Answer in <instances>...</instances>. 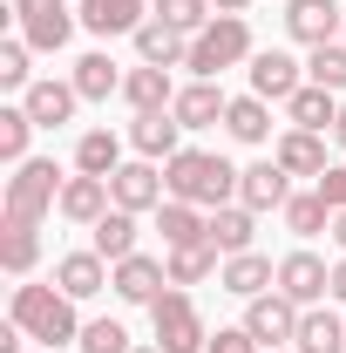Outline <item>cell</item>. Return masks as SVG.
Instances as JSON below:
<instances>
[{"instance_id":"cell-9","label":"cell","mask_w":346,"mask_h":353,"mask_svg":"<svg viewBox=\"0 0 346 353\" xmlns=\"http://www.w3.org/2000/svg\"><path fill=\"white\" fill-rule=\"evenodd\" d=\"M278 292H285L292 306H326V292H333V265L319 259L312 245H292V252L278 259Z\"/></svg>"},{"instance_id":"cell-42","label":"cell","mask_w":346,"mask_h":353,"mask_svg":"<svg viewBox=\"0 0 346 353\" xmlns=\"http://www.w3.org/2000/svg\"><path fill=\"white\" fill-rule=\"evenodd\" d=\"M326 299H333V306L346 312V252H340V259H333V292H326Z\"/></svg>"},{"instance_id":"cell-20","label":"cell","mask_w":346,"mask_h":353,"mask_svg":"<svg viewBox=\"0 0 346 353\" xmlns=\"http://www.w3.org/2000/svg\"><path fill=\"white\" fill-rule=\"evenodd\" d=\"M130 157H150V163H170L176 150H183V123H176L170 109H156V116H130Z\"/></svg>"},{"instance_id":"cell-37","label":"cell","mask_w":346,"mask_h":353,"mask_svg":"<svg viewBox=\"0 0 346 353\" xmlns=\"http://www.w3.org/2000/svg\"><path fill=\"white\" fill-rule=\"evenodd\" d=\"M305 82L346 95V41H326V48H305Z\"/></svg>"},{"instance_id":"cell-39","label":"cell","mask_w":346,"mask_h":353,"mask_svg":"<svg viewBox=\"0 0 346 353\" xmlns=\"http://www.w3.org/2000/svg\"><path fill=\"white\" fill-rule=\"evenodd\" d=\"M75 353H136V347H130V326H123V319H88Z\"/></svg>"},{"instance_id":"cell-14","label":"cell","mask_w":346,"mask_h":353,"mask_svg":"<svg viewBox=\"0 0 346 353\" xmlns=\"http://www.w3.org/2000/svg\"><path fill=\"white\" fill-rule=\"evenodd\" d=\"M75 14H82V34L116 41V34H136L156 7H150V0H75Z\"/></svg>"},{"instance_id":"cell-19","label":"cell","mask_w":346,"mask_h":353,"mask_svg":"<svg viewBox=\"0 0 346 353\" xmlns=\"http://www.w3.org/2000/svg\"><path fill=\"white\" fill-rule=\"evenodd\" d=\"M54 285L68 292V299H95V292H109V259L95 252V245H82V252H61L54 259Z\"/></svg>"},{"instance_id":"cell-24","label":"cell","mask_w":346,"mask_h":353,"mask_svg":"<svg viewBox=\"0 0 346 353\" xmlns=\"http://www.w3.org/2000/svg\"><path fill=\"white\" fill-rule=\"evenodd\" d=\"M224 136H231V143H245V150L278 143V136H272V102L252 95V88H245V95H231V109H224Z\"/></svg>"},{"instance_id":"cell-25","label":"cell","mask_w":346,"mask_h":353,"mask_svg":"<svg viewBox=\"0 0 346 353\" xmlns=\"http://www.w3.org/2000/svg\"><path fill=\"white\" fill-rule=\"evenodd\" d=\"M204 238H211L224 259H238V252H258V211H252V204H217Z\"/></svg>"},{"instance_id":"cell-21","label":"cell","mask_w":346,"mask_h":353,"mask_svg":"<svg viewBox=\"0 0 346 353\" xmlns=\"http://www.w3.org/2000/svg\"><path fill=\"white\" fill-rule=\"evenodd\" d=\"M123 75H130V68H116L109 48H88V54H75V68H68V82H75L82 102H116V95H123Z\"/></svg>"},{"instance_id":"cell-4","label":"cell","mask_w":346,"mask_h":353,"mask_svg":"<svg viewBox=\"0 0 346 353\" xmlns=\"http://www.w3.org/2000/svg\"><path fill=\"white\" fill-rule=\"evenodd\" d=\"M258 54V41H252V21L245 14H217L204 34H190V75L197 82H224V68H245Z\"/></svg>"},{"instance_id":"cell-41","label":"cell","mask_w":346,"mask_h":353,"mask_svg":"<svg viewBox=\"0 0 346 353\" xmlns=\"http://www.w3.org/2000/svg\"><path fill=\"white\" fill-rule=\"evenodd\" d=\"M319 197H326L333 211H346V157H333V170L319 176Z\"/></svg>"},{"instance_id":"cell-8","label":"cell","mask_w":346,"mask_h":353,"mask_svg":"<svg viewBox=\"0 0 346 353\" xmlns=\"http://www.w3.org/2000/svg\"><path fill=\"white\" fill-rule=\"evenodd\" d=\"M245 75H252V95H265L272 109H285V102L305 88V61L292 54V48H258V54L245 61Z\"/></svg>"},{"instance_id":"cell-34","label":"cell","mask_w":346,"mask_h":353,"mask_svg":"<svg viewBox=\"0 0 346 353\" xmlns=\"http://www.w3.org/2000/svg\"><path fill=\"white\" fill-rule=\"evenodd\" d=\"M0 265H7V279H34V265H41V231L0 224Z\"/></svg>"},{"instance_id":"cell-48","label":"cell","mask_w":346,"mask_h":353,"mask_svg":"<svg viewBox=\"0 0 346 353\" xmlns=\"http://www.w3.org/2000/svg\"><path fill=\"white\" fill-rule=\"evenodd\" d=\"M278 353H292V347H278Z\"/></svg>"},{"instance_id":"cell-44","label":"cell","mask_w":346,"mask_h":353,"mask_svg":"<svg viewBox=\"0 0 346 353\" xmlns=\"http://www.w3.org/2000/svg\"><path fill=\"white\" fill-rule=\"evenodd\" d=\"M217 14H252V7H258V0H211Z\"/></svg>"},{"instance_id":"cell-22","label":"cell","mask_w":346,"mask_h":353,"mask_svg":"<svg viewBox=\"0 0 346 353\" xmlns=\"http://www.w3.org/2000/svg\"><path fill=\"white\" fill-rule=\"evenodd\" d=\"M123 163H130V136L123 130H102V123H95V130L75 136V170L82 176H116Z\"/></svg>"},{"instance_id":"cell-3","label":"cell","mask_w":346,"mask_h":353,"mask_svg":"<svg viewBox=\"0 0 346 353\" xmlns=\"http://www.w3.org/2000/svg\"><path fill=\"white\" fill-rule=\"evenodd\" d=\"M61 163L54 157H28V163H14L7 176V190H0V224H28V231H41L54 211H61Z\"/></svg>"},{"instance_id":"cell-10","label":"cell","mask_w":346,"mask_h":353,"mask_svg":"<svg viewBox=\"0 0 346 353\" xmlns=\"http://www.w3.org/2000/svg\"><path fill=\"white\" fill-rule=\"evenodd\" d=\"M109 292H116L123 306H156V299L170 292V265L150 259V252H130L123 265H109Z\"/></svg>"},{"instance_id":"cell-16","label":"cell","mask_w":346,"mask_h":353,"mask_svg":"<svg viewBox=\"0 0 346 353\" xmlns=\"http://www.w3.org/2000/svg\"><path fill=\"white\" fill-rule=\"evenodd\" d=\"M292 190H299V183H292V176L278 170V157H258V163H245V170H238V204H252V211H285V197H292Z\"/></svg>"},{"instance_id":"cell-29","label":"cell","mask_w":346,"mask_h":353,"mask_svg":"<svg viewBox=\"0 0 346 353\" xmlns=\"http://www.w3.org/2000/svg\"><path fill=\"white\" fill-rule=\"evenodd\" d=\"M292 353H346V312L333 306V299H326V306H305Z\"/></svg>"},{"instance_id":"cell-28","label":"cell","mask_w":346,"mask_h":353,"mask_svg":"<svg viewBox=\"0 0 346 353\" xmlns=\"http://www.w3.org/2000/svg\"><path fill=\"white\" fill-rule=\"evenodd\" d=\"M340 102H346V95H333V88H319V82H305L299 95L285 102V130H319V136H333Z\"/></svg>"},{"instance_id":"cell-40","label":"cell","mask_w":346,"mask_h":353,"mask_svg":"<svg viewBox=\"0 0 346 353\" xmlns=\"http://www.w3.org/2000/svg\"><path fill=\"white\" fill-rule=\"evenodd\" d=\"M204 353H265V347L252 340V333H245V326H217V333H211V347H204Z\"/></svg>"},{"instance_id":"cell-2","label":"cell","mask_w":346,"mask_h":353,"mask_svg":"<svg viewBox=\"0 0 346 353\" xmlns=\"http://www.w3.org/2000/svg\"><path fill=\"white\" fill-rule=\"evenodd\" d=\"M163 183H170L176 204H197V211H217V204H238V163L217 157V150H176L163 163Z\"/></svg>"},{"instance_id":"cell-35","label":"cell","mask_w":346,"mask_h":353,"mask_svg":"<svg viewBox=\"0 0 346 353\" xmlns=\"http://www.w3.org/2000/svg\"><path fill=\"white\" fill-rule=\"evenodd\" d=\"M34 157V116L21 109V102H7L0 109V163L14 170V163H28Z\"/></svg>"},{"instance_id":"cell-47","label":"cell","mask_w":346,"mask_h":353,"mask_svg":"<svg viewBox=\"0 0 346 353\" xmlns=\"http://www.w3.org/2000/svg\"><path fill=\"white\" fill-rule=\"evenodd\" d=\"M340 41H346V28H340Z\"/></svg>"},{"instance_id":"cell-13","label":"cell","mask_w":346,"mask_h":353,"mask_svg":"<svg viewBox=\"0 0 346 353\" xmlns=\"http://www.w3.org/2000/svg\"><path fill=\"white\" fill-rule=\"evenodd\" d=\"M272 157H278V170L292 176V183H319V176L333 170V157H326V136H319V130H278Z\"/></svg>"},{"instance_id":"cell-7","label":"cell","mask_w":346,"mask_h":353,"mask_svg":"<svg viewBox=\"0 0 346 353\" xmlns=\"http://www.w3.org/2000/svg\"><path fill=\"white\" fill-rule=\"evenodd\" d=\"M299 319H305V306H292V299L272 285V292H258V299H245V319H238V326H245L265 353H278V347L299 340Z\"/></svg>"},{"instance_id":"cell-17","label":"cell","mask_w":346,"mask_h":353,"mask_svg":"<svg viewBox=\"0 0 346 353\" xmlns=\"http://www.w3.org/2000/svg\"><path fill=\"white\" fill-rule=\"evenodd\" d=\"M21 109L34 116V130H61V123H75V109H82V95L68 75H41V82L21 95Z\"/></svg>"},{"instance_id":"cell-30","label":"cell","mask_w":346,"mask_h":353,"mask_svg":"<svg viewBox=\"0 0 346 353\" xmlns=\"http://www.w3.org/2000/svg\"><path fill=\"white\" fill-rule=\"evenodd\" d=\"M278 224L299 238V245H312L319 231H333V204L319 197V183H305V190H292L285 197V211H278Z\"/></svg>"},{"instance_id":"cell-11","label":"cell","mask_w":346,"mask_h":353,"mask_svg":"<svg viewBox=\"0 0 346 353\" xmlns=\"http://www.w3.org/2000/svg\"><path fill=\"white\" fill-rule=\"evenodd\" d=\"M109 197H116V211H136V218H150V211L170 197V183H163V163H150V157H130L123 170L109 176Z\"/></svg>"},{"instance_id":"cell-23","label":"cell","mask_w":346,"mask_h":353,"mask_svg":"<svg viewBox=\"0 0 346 353\" xmlns=\"http://www.w3.org/2000/svg\"><path fill=\"white\" fill-rule=\"evenodd\" d=\"M176 75L170 68H150V61H136L130 75H123V102H130V116H156V109H170L176 102Z\"/></svg>"},{"instance_id":"cell-31","label":"cell","mask_w":346,"mask_h":353,"mask_svg":"<svg viewBox=\"0 0 346 353\" xmlns=\"http://www.w3.org/2000/svg\"><path fill=\"white\" fill-rule=\"evenodd\" d=\"M150 218H156V231H163V252H176V245H204V231H211V211L176 204V197H163Z\"/></svg>"},{"instance_id":"cell-18","label":"cell","mask_w":346,"mask_h":353,"mask_svg":"<svg viewBox=\"0 0 346 353\" xmlns=\"http://www.w3.org/2000/svg\"><path fill=\"white\" fill-rule=\"evenodd\" d=\"M109 211H116L109 176H82V170H75L68 183H61V211H54V218H68V224H82V231H95Z\"/></svg>"},{"instance_id":"cell-33","label":"cell","mask_w":346,"mask_h":353,"mask_svg":"<svg viewBox=\"0 0 346 353\" xmlns=\"http://www.w3.org/2000/svg\"><path fill=\"white\" fill-rule=\"evenodd\" d=\"M163 265H170V285H183V292H190V285H204V279H217V272H224V252L204 238V245H176V252H163Z\"/></svg>"},{"instance_id":"cell-15","label":"cell","mask_w":346,"mask_h":353,"mask_svg":"<svg viewBox=\"0 0 346 353\" xmlns=\"http://www.w3.org/2000/svg\"><path fill=\"white\" fill-rule=\"evenodd\" d=\"M224 109H231L224 82H197V75L176 88V102H170V116L183 123V136L190 130H224Z\"/></svg>"},{"instance_id":"cell-45","label":"cell","mask_w":346,"mask_h":353,"mask_svg":"<svg viewBox=\"0 0 346 353\" xmlns=\"http://www.w3.org/2000/svg\"><path fill=\"white\" fill-rule=\"evenodd\" d=\"M333 143H340V157H346V102H340V123H333Z\"/></svg>"},{"instance_id":"cell-27","label":"cell","mask_w":346,"mask_h":353,"mask_svg":"<svg viewBox=\"0 0 346 353\" xmlns=\"http://www.w3.org/2000/svg\"><path fill=\"white\" fill-rule=\"evenodd\" d=\"M130 41H136V61H150V68H183L190 61V34H176L170 21H156V14L136 28Z\"/></svg>"},{"instance_id":"cell-43","label":"cell","mask_w":346,"mask_h":353,"mask_svg":"<svg viewBox=\"0 0 346 353\" xmlns=\"http://www.w3.org/2000/svg\"><path fill=\"white\" fill-rule=\"evenodd\" d=\"M326 238H333V252H346V211H333V231Z\"/></svg>"},{"instance_id":"cell-26","label":"cell","mask_w":346,"mask_h":353,"mask_svg":"<svg viewBox=\"0 0 346 353\" xmlns=\"http://www.w3.org/2000/svg\"><path fill=\"white\" fill-rule=\"evenodd\" d=\"M217 285H224L231 299H258V292L278 285V259H265V252H238V259H224Z\"/></svg>"},{"instance_id":"cell-6","label":"cell","mask_w":346,"mask_h":353,"mask_svg":"<svg viewBox=\"0 0 346 353\" xmlns=\"http://www.w3.org/2000/svg\"><path fill=\"white\" fill-rule=\"evenodd\" d=\"M150 326H156V347L163 353H204L211 347V326H204V312H197V299H190L183 285H170V292L150 306Z\"/></svg>"},{"instance_id":"cell-38","label":"cell","mask_w":346,"mask_h":353,"mask_svg":"<svg viewBox=\"0 0 346 353\" xmlns=\"http://www.w3.org/2000/svg\"><path fill=\"white\" fill-rule=\"evenodd\" d=\"M150 7H156V21H170L176 34H204V28L217 21L211 0H150Z\"/></svg>"},{"instance_id":"cell-32","label":"cell","mask_w":346,"mask_h":353,"mask_svg":"<svg viewBox=\"0 0 346 353\" xmlns=\"http://www.w3.org/2000/svg\"><path fill=\"white\" fill-rule=\"evenodd\" d=\"M88 245H95L109 265H123L130 252H143V218H136V211H109V218L88 231Z\"/></svg>"},{"instance_id":"cell-5","label":"cell","mask_w":346,"mask_h":353,"mask_svg":"<svg viewBox=\"0 0 346 353\" xmlns=\"http://www.w3.org/2000/svg\"><path fill=\"white\" fill-rule=\"evenodd\" d=\"M75 28H82L75 0H14V34L34 48V54H61V48L75 41Z\"/></svg>"},{"instance_id":"cell-46","label":"cell","mask_w":346,"mask_h":353,"mask_svg":"<svg viewBox=\"0 0 346 353\" xmlns=\"http://www.w3.org/2000/svg\"><path fill=\"white\" fill-rule=\"evenodd\" d=\"M136 353H163V347H156V340H150V347H136Z\"/></svg>"},{"instance_id":"cell-36","label":"cell","mask_w":346,"mask_h":353,"mask_svg":"<svg viewBox=\"0 0 346 353\" xmlns=\"http://www.w3.org/2000/svg\"><path fill=\"white\" fill-rule=\"evenodd\" d=\"M34 82H41V75H34V48L21 41V34H7V41H0V88H14V102H21Z\"/></svg>"},{"instance_id":"cell-12","label":"cell","mask_w":346,"mask_h":353,"mask_svg":"<svg viewBox=\"0 0 346 353\" xmlns=\"http://www.w3.org/2000/svg\"><path fill=\"white\" fill-rule=\"evenodd\" d=\"M340 28H346L340 0H285V41L292 48H326L340 41Z\"/></svg>"},{"instance_id":"cell-1","label":"cell","mask_w":346,"mask_h":353,"mask_svg":"<svg viewBox=\"0 0 346 353\" xmlns=\"http://www.w3.org/2000/svg\"><path fill=\"white\" fill-rule=\"evenodd\" d=\"M7 319L28 333V340H41L48 353H61V347H75L82 340V299H68L54 279H14V299H7Z\"/></svg>"}]
</instances>
